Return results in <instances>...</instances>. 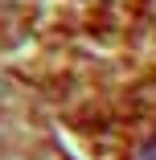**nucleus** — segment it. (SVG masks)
Returning <instances> with one entry per match:
<instances>
[{
  "mask_svg": "<svg viewBox=\"0 0 156 160\" xmlns=\"http://www.w3.org/2000/svg\"><path fill=\"white\" fill-rule=\"evenodd\" d=\"M136 160H156V136L148 140V148H140V156H136Z\"/></svg>",
  "mask_w": 156,
  "mask_h": 160,
  "instance_id": "f257e3e1",
  "label": "nucleus"
}]
</instances>
